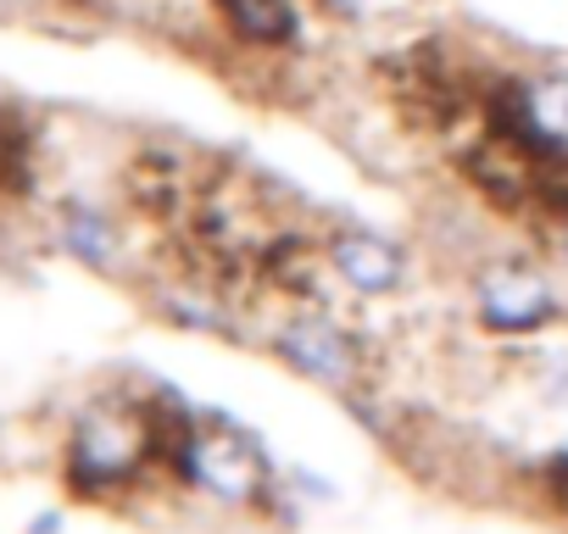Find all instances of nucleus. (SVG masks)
<instances>
[{
    "mask_svg": "<svg viewBox=\"0 0 568 534\" xmlns=\"http://www.w3.org/2000/svg\"><path fill=\"white\" fill-rule=\"evenodd\" d=\"M324 267L363 301H390L413 285V256L374 228H335L324 245Z\"/></svg>",
    "mask_w": 568,
    "mask_h": 534,
    "instance_id": "39448f33",
    "label": "nucleus"
},
{
    "mask_svg": "<svg viewBox=\"0 0 568 534\" xmlns=\"http://www.w3.org/2000/svg\"><path fill=\"white\" fill-rule=\"evenodd\" d=\"M179 479L206 490L223 506H256L273 484L267 456L256 451V440L234 434V429H190L179 445Z\"/></svg>",
    "mask_w": 568,
    "mask_h": 534,
    "instance_id": "7ed1b4c3",
    "label": "nucleus"
},
{
    "mask_svg": "<svg viewBox=\"0 0 568 534\" xmlns=\"http://www.w3.org/2000/svg\"><path fill=\"white\" fill-rule=\"evenodd\" d=\"M324 12L341 23H374V18L396 12V0H324Z\"/></svg>",
    "mask_w": 568,
    "mask_h": 534,
    "instance_id": "6e6552de",
    "label": "nucleus"
},
{
    "mask_svg": "<svg viewBox=\"0 0 568 534\" xmlns=\"http://www.w3.org/2000/svg\"><path fill=\"white\" fill-rule=\"evenodd\" d=\"M273 357L291 368V373L324 384V390H352L363 379V362H368L363 340L346 324H335L329 312H296V318H284L278 335H273Z\"/></svg>",
    "mask_w": 568,
    "mask_h": 534,
    "instance_id": "20e7f679",
    "label": "nucleus"
},
{
    "mask_svg": "<svg viewBox=\"0 0 568 534\" xmlns=\"http://www.w3.org/2000/svg\"><path fill=\"white\" fill-rule=\"evenodd\" d=\"M217 12L251 45H284V40H296V7H291V0H217Z\"/></svg>",
    "mask_w": 568,
    "mask_h": 534,
    "instance_id": "0eeeda50",
    "label": "nucleus"
},
{
    "mask_svg": "<svg viewBox=\"0 0 568 534\" xmlns=\"http://www.w3.org/2000/svg\"><path fill=\"white\" fill-rule=\"evenodd\" d=\"M57 245H62L73 261L106 274V267H118V256H123V228H118L112 212H101V206H90V201H68V206L57 212Z\"/></svg>",
    "mask_w": 568,
    "mask_h": 534,
    "instance_id": "423d86ee",
    "label": "nucleus"
},
{
    "mask_svg": "<svg viewBox=\"0 0 568 534\" xmlns=\"http://www.w3.org/2000/svg\"><path fill=\"white\" fill-rule=\"evenodd\" d=\"M162 456V423L134 401H95L68 429V484L79 495H106L140 479V468Z\"/></svg>",
    "mask_w": 568,
    "mask_h": 534,
    "instance_id": "f257e3e1",
    "label": "nucleus"
},
{
    "mask_svg": "<svg viewBox=\"0 0 568 534\" xmlns=\"http://www.w3.org/2000/svg\"><path fill=\"white\" fill-rule=\"evenodd\" d=\"M468 296H474L479 329L507 335V340L546 335L551 324H562V290H557V279L546 274V267L529 261V256L479 261V274H474V290H468Z\"/></svg>",
    "mask_w": 568,
    "mask_h": 534,
    "instance_id": "f03ea898",
    "label": "nucleus"
},
{
    "mask_svg": "<svg viewBox=\"0 0 568 534\" xmlns=\"http://www.w3.org/2000/svg\"><path fill=\"white\" fill-rule=\"evenodd\" d=\"M551 245H557V256L568 261V217H557V234H551Z\"/></svg>",
    "mask_w": 568,
    "mask_h": 534,
    "instance_id": "1a4fd4ad",
    "label": "nucleus"
}]
</instances>
